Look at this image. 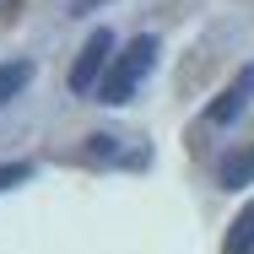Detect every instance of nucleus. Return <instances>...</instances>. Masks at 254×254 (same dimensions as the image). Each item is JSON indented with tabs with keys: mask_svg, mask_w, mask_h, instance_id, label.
<instances>
[{
	"mask_svg": "<svg viewBox=\"0 0 254 254\" xmlns=\"http://www.w3.org/2000/svg\"><path fill=\"white\" fill-rule=\"evenodd\" d=\"M152 65H157V38L152 33H135L130 44H125V54H114L108 60V70H103V81H98V103H130L135 98V87L152 76Z\"/></svg>",
	"mask_w": 254,
	"mask_h": 254,
	"instance_id": "1",
	"label": "nucleus"
},
{
	"mask_svg": "<svg viewBox=\"0 0 254 254\" xmlns=\"http://www.w3.org/2000/svg\"><path fill=\"white\" fill-rule=\"evenodd\" d=\"M108 60H114V33H108V27H92V38L81 44L76 65H70V92H76V98H92V92H98Z\"/></svg>",
	"mask_w": 254,
	"mask_h": 254,
	"instance_id": "2",
	"label": "nucleus"
},
{
	"mask_svg": "<svg viewBox=\"0 0 254 254\" xmlns=\"http://www.w3.org/2000/svg\"><path fill=\"white\" fill-rule=\"evenodd\" d=\"M249 103H254V65H244V70H238V81H233L222 98L211 103V125H233Z\"/></svg>",
	"mask_w": 254,
	"mask_h": 254,
	"instance_id": "3",
	"label": "nucleus"
},
{
	"mask_svg": "<svg viewBox=\"0 0 254 254\" xmlns=\"http://www.w3.org/2000/svg\"><path fill=\"white\" fill-rule=\"evenodd\" d=\"M216 184L222 190H249L254 184V146H238L216 162Z\"/></svg>",
	"mask_w": 254,
	"mask_h": 254,
	"instance_id": "4",
	"label": "nucleus"
},
{
	"mask_svg": "<svg viewBox=\"0 0 254 254\" xmlns=\"http://www.w3.org/2000/svg\"><path fill=\"white\" fill-rule=\"evenodd\" d=\"M27 81H33V60H5V65H0V108L11 98H22Z\"/></svg>",
	"mask_w": 254,
	"mask_h": 254,
	"instance_id": "5",
	"label": "nucleus"
},
{
	"mask_svg": "<svg viewBox=\"0 0 254 254\" xmlns=\"http://www.w3.org/2000/svg\"><path fill=\"white\" fill-rule=\"evenodd\" d=\"M227 254H254V200L233 216V227H227V244H222Z\"/></svg>",
	"mask_w": 254,
	"mask_h": 254,
	"instance_id": "6",
	"label": "nucleus"
},
{
	"mask_svg": "<svg viewBox=\"0 0 254 254\" xmlns=\"http://www.w3.org/2000/svg\"><path fill=\"white\" fill-rule=\"evenodd\" d=\"M27 179H33V162H0V195L16 190V184H27Z\"/></svg>",
	"mask_w": 254,
	"mask_h": 254,
	"instance_id": "7",
	"label": "nucleus"
},
{
	"mask_svg": "<svg viewBox=\"0 0 254 254\" xmlns=\"http://www.w3.org/2000/svg\"><path fill=\"white\" fill-rule=\"evenodd\" d=\"M103 0H76V5H70V11H76V16H81V11H98Z\"/></svg>",
	"mask_w": 254,
	"mask_h": 254,
	"instance_id": "8",
	"label": "nucleus"
},
{
	"mask_svg": "<svg viewBox=\"0 0 254 254\" xmlns=\"http://www.w3.org/2000/svg\"><path fill=\"white\" fill-rule=\"evenodd\" d=\"M5 5H11V0H0V11H5Z\"/></svg>",
	"mask_w": 254,
	"mask_h": 254,
	"instance_id": "9",
	"label": "nucleus"
}]
</instances>
